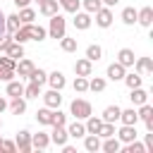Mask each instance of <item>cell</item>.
<instances>
[{
    "label": "cell",
    "mask_w": 153,
    "mask_h": 153,
    "mask_svg": "<svg viewBox=\"0 0 153 153\" xmlns=\"http://www.w3.org/2000/svg\"><path fill=\"white\" fill-rule=\"evenodd\" d=\"M65 31H67V19H65L60 12H55V14L50 17V24H48V36L60 41V38L65 36Z\"/></svg>",
    "instance_id": "6da1fadb"
},
{
    "label": "cell",
    "mask_w": 153,
    "mask_h": 153,
    "mask_svg": "<svg viewBox=\"0 0 153 153\" xmlns=\"http://www.w3.org/2000/svg\"><path fill=\"white\" fill-rule=\"evenodd\" d=\"M69 115H74V120H86L88 115H93V108L88 100L84 98H74L72 105H69Z\"/></svg>",
    "instance_id": "7a4b0ae2"
},
{
    "label": "cell",
    "mask_w": 153,
    "mask_h": 153,
    "mask_svg": "<svg viewBox=\"0 0 153 153\" xmlns=\"http://www.w3.org/2000/svg\"><path fill=\"white\" fill-rule=\"evenodd\" d=\"M14 143H17V151L19 153H31V131L29 129H19L17 136H14Z\"/></svg>",
    "instance_id": "3957f363"
},
{
    "label": "cell",
    "mask_w": 153,
    "mask_h": 153,
    "mask_svg": "<svg viewBox=\"0 0 153 153\" xmlns=\"http://www.w3.org/2000/svg\"><path fill=\"white\" fill-rule=\"evenodd\" d=\"M41 98H43V103H45V108H60V103H62V93L57 91V88H48L45 93H41Z\"/></svg>",
    "instance_id": "277c9868"
},
{
    "label": "cell",
    "mask_w": 153,
    "mask_h": 153,
    "mask_svg": "<svg viewBox=\"0 0 153 153\" xmlns=\"http://www.w3.org/2000/svg\"><path fill=\"white\" fill-rule=\"evenodd\" d=\"M115 134H117V139H120L122 143H129V141H134V139L139 136V134H136V124H122Z\"/></svg>",
    "instance_id": "5b68a950"
},
{
    "label": "cell",
    "mask_w": 153,
    "mask_h": 153,
    "mask_svg": "<svg viewBox=\"0 0 153 153\" xmlns=\"http://www.w3.org/2000/svg\"><path fill=\"white\" fill-rule=\"evenodd\" d=\"M48 146H50V134H45V131L31 134V148L33 151H45Z\"/></svg>",
    "instance_id": "8992f818"
},
{
    "label": "cell",
    "mask_w": 153,
    "mask_h": 153,
    "mask_svg": "<svg viewBox=\"0 0 153 153\" xmlns=\"http://www.w3.org/2000/svg\"><path fill=\"white\" fill-rule=\"evenodd\" d=\"M96 24H98L100 29H108V26L112 24V10L103 5V7H100V10L96 12Z\"/></svg>",
    "instance_id": "52a82bcc"
},
{
    "label": "cell",
    "mask_w": 153,
    "mask_h": 153,
    "mask_svg": "<svg viewBox=\"0 0 153 153\" xmlns=\"http://www.w3.org/2000/svg\"><path fill=\"white\" fill-rule=\"evenodd\" d=\"M36 65L31 62V60H26V57H19L17 60V67H14V74L19 76V79H26L29 74H31V69H33Z\"/></svg>",
    "instance_id": "ba28073f"
},
{
    "label": "cell",
    "mask_w": 153,
    "mask_h": 153,
    "mask_svg": "<svg viewBox=\"0 0 153 153\" xmlns=\"http://www.w3.org/2000/svg\"><path fill=\"white\" fill-rule=\"evenodd\" d=\"M74 74H76V76H91V74H93V62L86 60V57L76 60V62H74Z\"/></svg>",
    "instance_id": "9c48e42d"
},
{
    "label": "cell",
    "mask_w": 153,
    "mask_h": 153,
    "mask_svg": "<svg viewBox=\"0 0 153 153\" xmlns=\"http://www.w3.org/2000/svg\"><path fill=\"white\" fill-rule=\"evenodd\" d=\"M136 24H141V26H151L153 24V7H141V10H136Z\"/></svg>",
    "instance_id": "30bf717a"
},
{
    "label": "cell",
    "mask_w": 153,
    "mask_h": 153,
    "mask_svg": "<svg viewBox=\"0 0 153 153\" xmlns=\"http://www.w3.org/2000/svg\"><path fill=\"white\" fill-rule=\"evenodd\" d=\"M91 14L88 12H74V19H72V24H74V29H79V31H86L88 26H91Z\"/></svg>",
    "instance_id": "8fae6325"
},
{
    "label": "cell",
    "mask_w": 153,
    "mask_h": 153,
    "mask_svg": "<svg viewBox=\"0 0 153 153\" xmlns=\"http://www.w3.org/2000/svg\"><path fill=\"white\" fill-rule=\"evenodd\" d=\"M127 74V67H122L120 62H112V65H108V72H105V76L110 79V81H122V76Z\"/></svg>",
    "instance_id": "7c38bea8"
},
{
    "label": "cell",
    "mask_w": 153,
    "mask_h": 153,
    "mask_svg": "<svg viewBox=\"0 0 153 153\" xmlns=\"http://www.w3.org/2000/svg\"><path fill=\"white\" fill-rule=\"evenodd\" d=\"M69 139H84L86 136V127H84V120H74L69 127H65Z\"/></svg>",
    "instance_id": "4fadbf2b"
},
{
    "label": "cell",
    "mask_w": 153,
    "mask_h": 153,
    "mask_svg": "<svg viewBox=\"0 0 153 153\" xmlns=\"http://www.w3.org/2000/svg\"><path fill=\"white\" fill-rule=\"evenodd\" d=\"M131 67L143 76V74H151V72H153V60H151V57H136Z\"/></svg>",
    "instance_id": "5bb4252c"
},
{
    "label": "cell",
    "mask_w": 153,
    "mask_h": 153,
    "mask_svg": "<svg viewBox=\"0 0 153 153\" xmlns=\"http://www.w3.org/2000/svg\"><path fill=\"white\" fill-rule=\"evenodd\" d=\"M45 84H50V88L62 91V88L67 86V79H65V74H62V72H57V69H55V72H50V74H48V81H45Z\"/></svg>",
    "instance_id": "9a60e30c"
},
{
    "label": "cell",
    "mask_w": 153,
    "mask_h": 153,
    "mask_svg": "<svg viewBox=\"0 0 153 153\" xmlns=\"http://www.w3.org/2000/svg\"><path fill=\"white\" fill-rule=\"evenodd\" d=\"M67 139H69V134H67L65 127H53V131H50V143H55V146H65Z\"/></svg>",
    "instance_id": "2e32d148"
},
{
    "label": "cell",
    "mask_w": 153,
    "mask_h": 153,
    "mask_svg": "<svg viewBox=\"0 0 153 153\" xmlns=\"http://www.w3.org/2000/svg\"><path fill=\"white\" fill-rule=\"evenodd\" d=\"M131 93H129V100H131V105L134 108H139L141 103H148V93L141 88V86H136V88H129Z\"/></svg>",
    "instance_id": "e0dca14e"
},
{
    "label": "cell",
    "mask_w": 153,
    "mask_h": 153,
    "mask_svg": "<svg viewBox=\"0 0 153 153\" xmlns=\"http://www.w3.org/2000/svg\"><path fill=\"white\" fill-rule=\"evenodd\" d=\"M7 108L12 110V115H24V112H26V100H24V96H12V100L7 103Z\"/></svg>",
    "instance_id": "ac0fdd59"
},
{
    "label": "cell",
    "mask_w": 153,
    "mask_h": 153,
    "mask_svg": "<svg viewBox=\"0 0 153 153\" xmlns=\"http://www.w3.org/2000/svg\"><path fill=\"white\" fill-rule=\"evenodd\" d=\"M120 112H122V108L120 105H108L105 110H103V115H100V120L103 122H120Z\"/></svg>",
    "instance_id": "d6986e66"
},
{
    "label": "cell",
    "mask_w": 153,
    "mask_h": 153,
    "mask_svg": "<svg viewBox=\"0 0 153 153\" xmlns=\"http://www.w3.org/2000/svg\"><path fill=\"white\" fill-rule=\"evenodd\" d=\"M134 60H136V55H134V50H131V48H122V50L117 53V62H120L122 67H131V65H134Z\"/></svg>",
    "instance_id": "ffe728a7"
},
{
    "label": "cell",
    "mask_w": 153,
    "mask_h": 153,
    "mask_svg": "<svg viewBox=\"0 0 153 153\" xmlns=\"http://www.w3.org/2000/svg\"><path fill=\"white\" fill-rule=\"evenodd\" d=\"M120 148H122V141L117 136H108L105 141H100V151H105V153H117Z\"/></svg>",
    "instance_id": "44dd1931"
},
{
    "label": "cell",
    "mask_w": 153,
    "mask_h": 153,
    "mask_svg": "<svg viewBox=\"0 0 153 153\" xmlns=\"http://www.w3.org/2000/svg\"><path fill=\"white\" fill-rule=\"evenodd\" d=\"M38 12H41L43 17H53L55 12H60V2H57V0H45V2L38 5Z\"/></svg>",
    "instance_id": "7402d4cb"
},
{
    "label": "cell",
    "mask_w": 153,
    "mask_h": 153,
    "mask_svg": "<svg viewBox=\"0 0 153 153\" xmlns=\"http://www.w3.org/2000/svg\"><path fill=\"white\" fill-rule=\"evenodd\" d=\"M12 38H14L17 43H26V41H31V24H22V26L12 33Z\"/></svg>",
    "instance_id": "603a6c76"
},
{
    "label": "cell",
    "mask_w": 153,
    "mask_h": 153,
    "mask_svg": "<svg viewBox=\"0 0 153 153\" xmlns=\"http://www.w3.org/2000/svg\"><path fill=\"white\" fill-rule=\"evenodd\" d=\"M5 93H7L10 98H12V96H24V84H22V79H10Z\"/></svg>",
    "instance_id": "cb8c5ba5"
},
{
    "label": "cell",
    "mask_w": 153,
    "mask_h": 153,
    "mask_svg": "<svg viewBox=\"0 0 153 153\" xmlns=\"http://www.w3.org/2000/svg\"><path fill=\"white\" fill-rule=\"evenodd\" d=\"M100 124H103V120H100V117H96V115H88V117L84 120L86 134H98V131H100Z\"/></svg>",
    "instance_id": "d4e9b609"
},
{
    "label": "cell",
    "mask_w": 153,
    "mask_h": 153,
    "mask_svg": "<svg viewBox=\"0 0 153 153\" xmlns=\"http://www.w3.org/2000/svg\"><path fill=\"white\" fill-rule=\"evenodd\" d=\"M84 148H86L88 153L100 151V136H98V134H86V136H84Z\"/></svg>",
    "instance_id": "484cf974"
},
{
    "label": "cell",
    "mask_w": 153,
    "mask_h": 153,
    "mask_svg": "<svg viewBox=\"0 0 153 153\" xmlns=\"http://www.w3.org/2000/svg\"><path fill=\"white\" fill-rule=\"evenodd\" d=\"M36 122L43 124V127H50L53 124V108H41L36 112Z\"/></svg>",
    "instance_id": "4316f807"
},
{
    "label": "cell",
    "mask_w": 153,
    "mask_h": 153,
    "mask_svg": "<svg viewBox=\"0 0 153 153\" xmlns=\"http://www.w3.org/2000/svg\"><path fill=\"white\" fill-rule=\"evenodd\" d=\"M5 55H10L12 60H19V57H24V43H17V41H12V43L7 45V50H5Z\"/></svg>",
    "instance_id": "83f0119b"
},
{
    "label": "cell",
    "mask_w": 153,
    "mask_h": 153,
    "mask_svg": "<svg viewBox=\"0 0 153 153\" xmlns=\"http://www.w3.org/2000/svg\"><path fill=\"white\" fill-rule=\"evenodd\" d=\"M26 79H29V81H33V84H38V86H43V84L48 81V72H43L41 67H33V69H31V74H29Z\"/></svg>",
    "instance_id": "f1b7e54d"
},
{
    "label": "cell",
    "mask_w": 153,
    "mask_h": 153,
    "mask_svg": "<svg viewBox=\"0 0 153 153\" xmlns=\"http://www.w3.org/2000/svg\"><path fill=\"white\" fill-rule=\"evenodd\" d=\"M122 81L127 84V88H136V86H141V84H143V76H141L139 72H129V74H124V76H122Z\"/></svg>",
    "instance_id": "f546056e"
},
{
    "label": "cell",
    "mask_w": 153,
    "mask_h": 153,
    "mask_svg": "<svg viewBox=\"0 0 153 153\" xmlns=\"http://www.w3.org/2000/svg\"><path fill=\"white\" fill-rule=\"evenodd\" d=\"M19 26H22V22H19V14H17V12L5 17V31H7V33H14Z\"/></svg>",
    "instance_id": "4dcf8cb0"
},
{
    "label": "cell",
    "mask_w": 153,
    "mask_h": 153,
    "mask_svg": "<svg viewBox=\"0 0 153 153\" xmlns=\"http://www.w3.org/2000/svg\"><path fill=\"white\" fill-rule=\"evenodd\" d=\"M120 122H122V124H136V122H139V115H136V110H134V108H127V110H122V112H120Z\"/></svg>",
    "instance_id": "1f68e13d"
},
{
    "label": "cell",
    "mask_w": 153,
    "mask_h": 153,
    "mask_svg": "<svg viewBox=\"0 0 153 153\" xmlns=\"http://www.w3.org/2000/svg\"><path fill=\"white\" fill-rule=\"evenodd\" d=\"M17 14H19V22H22V24H31V22L36 19V10H31L29 5H26V7H19Z\"/></svg>",
    "instance_id": "d6a6232c"
},
{
    "label": "cell",
    "mask_w": 153,
    "mask_h": 153,
    "mask_svg": "<svg viewBox=\"0 0 153 153\" xmlns=\"http://www.w3.org/2000/svg\"><path fill=\"white\" fill-rule=\"evenodd\" d=\"M103 57V48L98 45V43H91L88 48H86V60H91V62H98Z\"/></svg>",
    "instance_id": "836d02e7"
},
{
    "label": "cell",
    "mask_w": 153,
    "mask_h": 153,
    "mask_svg": "<svg viewBox=\"0 0 153 153\" xmlns=\"http://www.w3.org/2000/svg\"><path fill=\"white\" fill-rule=\"evenodd\" d=\"M60 48H62L65 53H76L79 43H76V38H67V36H62V38H60Z\"/></svg>",
    "instance_id": "e575fe53"
},
{
    "label": "cell",
    "mask_w": 153,
    "mask_h": 153,
    "mask_svg": "<svg viewBox=\"0 0 153 153\" xmlns=\"http://www.w3.org/2000/svg\"><path fill=\"white\" fill-rule=\"evenodd\" d=\"M105 79L103 76H93V79H88V91H93V93H100V91H105Z\"/></svg>",
    "instance_id": "d590c367"
},
{
    "label": "cell",
    "mask_w": 153,
    "mask_h": 153,
    "mask_svg": "<svg viewBox=\"0 0 153 153\" xmlns=\"http://www.w3.org/2000/svg\"><path fill=\"white\" fill-rule=\"evenodd\" d=\"M57 2H60V7H62L65 12H69V14L79 12V7H81V0H57Z\"/></svg>",
    "instance_id": "8d00e7d4"
},
{
    "label": "cell",
    "mask_w": 153,
    "mask_h": 153,
    "mask_svg": "<svg viewBox=\"0 0 153 153\" xmlns=\"http://www.w3.org/2000/svg\"><path fill=\"white\" fill-rule=\"evenodd\" d=\"M45 36H48V29H43V26H36L33 22H31V41H45Z\"/></svg>",
    "instance_id": "74e56055"
},
{
    "label": "cell",
    "mask_w": 153,
    "mask_h": 153,
    "mask_svg": "<svg viewBox=\"0 0 153 153\" xmlns=\"http://www.w3.org/2000/svg\"><path fill=\"white\" fill-rule=\"evenodd\" d=\"M50 127H67V115H65L60 108L53 110V124H50Z\"/></svg>",
    "instance_id": "f35d334b"
},
{
    "label": "cell",
    "mask_w": 153,
    "mask_h": 153,
    "mask_svg": "<svg viewBox=\"0 0 153 153\" xmlns=\"http://www.w3.org/2000/svg\"><path fill=\"white\" fill-rule=\"evenodd\" d=\"M81 7H84V12L96 14V12L103 7V2H100V0H81Z\"/></svg>",
    "instance_id": "ab89813d"
},
{
    "label": "cell",
    "mask_w": 153,
    "mask_h": 153,
    "mask_svg": "<svg viewBox=\"0 0 153 153\" xmlns=\"http://www.w3.org/2000/svg\"><path fill=\"white\" fill-rule=\"evenodd\" d=\"M122 22H124L127 26L136 24V10H134V7H124V10H122Z\"/></svg>",
    "instance_id": "60d3db41"
},
{
    "label": "cell",
    "mask_w": 153,
    "mask_h": 153,
    "mask_svg": "<svg viewBox=\"0 0 153 153\" xmlns=\"http://www.w3.org/2000/svg\"><path fill=\"white\" fill-rule=\"evenodd\" d=\"M136 115H139V120H151L153 117V105H148V103H141L139 105V110H136Z\"/></svg>",
    "instance_id": "b9f144b4"
},
{
    "label": "cell",
    "mask_w": 153,
    "mask_h": 153,
    "mask_svg": "<svg viewBox=\"0 0 153 153\" xmlns=\"http://www.w3.org/2000/svg\"><path fill=\"white\" fill-rule=\"evenodd\" d=\"M124 153H146V146L141 143V141H129V143H124Z\"/></svg>",
    "instance_id": "7bdbcfd3"
},
{
    "label": "cell",
    "mask_w": 153,
    "mask_h": 153,
    "mask_svg": "<svg viewBox=\"0 0 153 153\" xmlns=\"http://www.w3.org/2000/svg\"><path fill=\"white\" fill-rule=\"evenodd\" d=\"M41 96V86L29 81V86H24V98H38Z\"/></svg>",
    "instance_id": "ee69618b"
},
{
    "label": "cell",
    "mask_w": 153,
    "mask_h": 153,
    "mask_svg": "<svg viewBox=\"0 0 153 153\" xmlns=\"http://www.w3.org/2000/svg\"><path fill=\"white\" fill-rule=\"evenodd\" d=\"M72 86H74V91H79V93H86V91H88V76H76Z\"/></svg>",
    "instance_id": "f6af8a7d"
},
{
    "label": "cell",
    "mask_w": 153,
    "mask_h": 153,
    "mask_svg": "<svg viewBox=\"0 0 153 153\" xmlns=\"http://www.w3.org/2000/svg\"><path fill=\"white\" fill-rule=\"evenodd\" d=\"M100 139H108V136H115V124L112 122H103L100 124V131H98Z\"/></svg>",
    "instance_id": "bcb514c9"
},
{
    "label": "cell",
    "mask_w": 153,
    "mask_h": 153,
    "mask_svg": "<svg viewBox=\"0 0 153 153\" xmlns=\"http://www.w3.org/2000/svg\"><path fill=\"white\" fill-rule=\"evenodd\" d=\"M12 41H14V38H12V33H7V31H5V33H0V53H5V50H7V45H10Z\"/></svg>",
    "instance_id": "7dc6e473"
},
{
    "label": "cell",
    "mask_w": 153,
    "mask_h": 153,
    "mask_svg": "<svg viewBox=\"0 0 153 153\" xmlns=\"http://www.w3.org/2000/svg\"><path fill=\"white\" fill-rule=\"evenodd\" d=\"M14 76H17V74H14V69H5V67L0 65V81H5V84H7V81H10V79H14Z\"/></svg>",
    "instance_id": "c3c4849f"
},
{
    "label": "cell",
    "mask_w": 153,
    "mask_h": 153,
    "mask_svg": "<svg viewBox=\"0 0 153 153\" xmlns=\"http://www.w3.org/2000/svg\"><path fill=\"white\" fill-rule=\"evenodd\" d=\"M0 151H5V153H17V143H14V141H5V139H2Z\"/></svg>",
    "instance_id": "681fc988"
},
{
    "label": "cell",
    "mask_w": 153,
    "mask_h": 153,
    "mask_svg": "<svg viewBox=\"0 0 153 153\" xmlns=\"http://www.w3.org/2000/svg\"><path fill=\"white\" fill-rule=\"evenodd\" d=\"M0 65H2L5 69H14V67H17V60H12L10 55H5V57H0Z\"/></svg>",
    "instance_id": "f907efd6"
},
{
    "label": "cell",
    "mask_w": 153,
    "mask_h": 153,
    "mask_svg": "<svg viewBox=\"0 0 153 153\" xmlns=\"http://www.w3.org/2000/svg\"><path fill=\"white\" fill-rule=\"evenodd\" d=\"M143 146H146V153H153V131H148V134H146Z\"/></svg>",
    "instance_id": "816d5d0a"
},
{
    "label": "cell",
    "mask_w": 153,
    "mask_h": 153,
    "mask_svg": "<svg viewBox=\"0 0 153 153\" xmlns=\"http://www.w3.org/2000/svg\"><path fill=\"white\" fill-rule=\"evenodd\" d=\"M5 17H7V14L0 10V33H5Z\"/></svg>",
    "instance_id": "f5cc1de1"
},
{
    "label": "cell",
    "mask_w": 153,
    "mask_h": 153,
    "mask_svg": "<svg viewBox=\"0 0 153 153\" xmlns=\"http://www.w3.org/2000/svg\"><path fill=\"white\" fill-rule=\"evenodd\" d=\"M100 2H103V5H105V7H115V5H117V2H120V0H100Z\"/></svg>",
    "instance_id": "db71d44e"
},
{
    "label": "cell",
    "mask_w": 153,
    "mask_h": 153,
    "mask_svg": "<svg viewBox=\"0 0 153 153\" xmlns=\"http://www.w3.org/2000/svg\"><path fill=\"white\" fill-rule=\"evenodd\" d=\"M12 2H14V5H17V7H26V5H29V2H31V0H12Z\"/></svg>",
    "instance_id": "11a10c76"
},
{
    "label": "cell",
    "mask_w": 153,
    "mask_h": 153,
    "mask_svg": "<svg viewBox=\"0 0 153 153\" xmlns=\"http://www.w3.org/2000/svg\"><path fill=\"white\" fill-rule=\"evenodd\" d=\"M7 110V98H0V112Z\"/></svg>",
    "instance_id": "9f6ffc18"
},
{
    "label": "cell",
    "mask_w": 153,
    "mask_h": 153,
    "mask_svg": "<svg viewBox=\"0 0 153 153\" xmlns=\"http://www.w3.org/2000/svg\"><path fill=\"white\" fill-rule=\"evenodd\" d=\"M36 2H38V5H41V2H45V0H36Z\"/></svg>",
    "instance_id": "6f0895ef"
},
{
    "label": "cell",
    "mask_w": 153,
    "mask_h": 153,
    "mask_svg": "<svg viewBox=\"0 0 153 153\" xmlns=\"http://www.w3.org/2000/svg\"><path fill=\"white\" fill-rule=\"evenodd\" d=\"M0 146H2V134H0Z\"/></svg>",
    "instance_id": "680465c9"
},
{
    "label": "cell",
    "mask_w": 153,
    "mask_h": 153,
    "mask_svg": "<svg viewBox=\"0 0 153 153\" xmlns=\"http://www.w3.org/2000/svg\"><path fill=\"white\" fill-rule=\"evenodd\" d=\"M0 129H2V120H0Z\"/></svg>",
    "instance_id": "91938a15"
}]
</instances>
